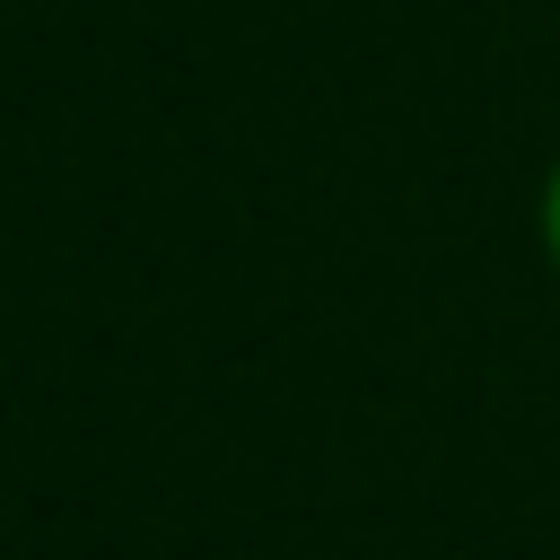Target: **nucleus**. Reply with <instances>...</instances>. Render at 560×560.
<instances>
[{"mask_svg":"<svg viewBox=\"0 0 560 560\" xmlns=\"http://www.w3.org/2000/svg\"><path fill=\"white\" fill-rule=\"evenodd\" d=\"M542 254H551V271H560V158H551V175H542Z\"/></svg>","mask_w":560,"mask_h":560,"instance_id":"1","label":"nucleus"}]
</instances>
